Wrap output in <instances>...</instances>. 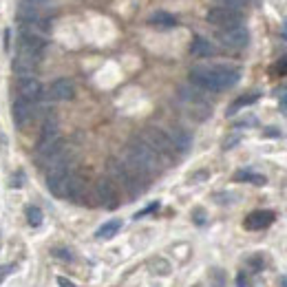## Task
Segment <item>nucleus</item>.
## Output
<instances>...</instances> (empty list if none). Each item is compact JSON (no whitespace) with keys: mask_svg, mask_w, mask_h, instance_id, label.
Wrapping results in <instances>:
<instances>
[{"mask_svg":"<svg viewBox=\"0 0 287 287\" xmlns=\"http://www.w3.org/2000/svg\"><path fill=\"white\" fill-rule=\"evenodd\" d=\"M241 73L234 66L219 64V66H194L190 71V82L201 91H228L239 82Z\"/></svg>","mask_w":287,"mask_h":287,"instance_id":"obj_1","label":"nucleus"},{"mask_svg":"<svg viewBox=\"0 0 287 287\" xmlns=\"http://www.w3.org/2000/svg\"><path fill=\"white\" fill-rule=\"evenodd\" d=\"M124 163L133 170V173H137L142 179L148 181V177H152L155 173H159L161 157L157 155V152L152 150L142 137H135L131 144L126 146V159H124Z\"/></svg>","mask_w":287,"mask_h":287,"instance_id":"obj_2","label":"nucleus"},{"mask_svg":"<svg viewBox=\"0 0 287 287\" xmlns=\"http://www.w3.org/2000/svg\"><path fill=\"white\" fill-rule=\"evenodd\" d=\"M108 173H111V177H113V179H111L113 184L121 186L128 194H131V197H137V194L144 192L146 179H142L137 173H133V170L128 168L124 161L111 159V161H108Z\"/></svg>","mask_w":287,"mask_h":287,"instance_id":"obj_3","label":"nucleus"},{"mask_svg":"<svg viewBox=\"0 0 287 287\" xmlns=\"http://www.w3.org/2000/svg\"><path fill=\"white\" fill-rule=\"evenodd\" d=\"M71 179H73V173L69 170V166L47 170V186H49V190H51L53 197H60V199L69 197Z\"/></svg>","mask_w":287,"mask_h":287,"instance_id":"obj_4","label":"nucleus"},{"mask_svg":"<svg viewBox=\"0 0 287 287\" xmlns=\"http://www.w3.org/2000/svg\"><path fill=\"white\" fill-rule=\"evenodd\" d=\"M142 139H144V142L148 144L159 157H173V155H175V148H173V144H170L168 133L161 131V128H155V126L146 128Z\"/></svg>","mask_w":287,"mask_h":287,"instance_id":"obj_5","label":"nucleus"},{"mask_svg":"<svg viewBox=\"0 0 287 287\" xmlns=\"http://www.w3.org/2000/svg\"><path fill=\"white\" fill-rule=\"evenodd\" d=\"M93 192H95L97 203L104 206L106 210H115V208L119 206V192H117V186H115L111 179H106V177L97 179V184H95V188H93Z\"/></svg>","mask_w":287,"mask_h":287,"instance_id":"obj_6","label":"nucleus"},{"mask_svg":"<svg viewBox=\"0 0 287 287\" xmlns=\"http://www.w3.org/2000/svg\"><path fill=\"white\" fill-rule=\"evenodd\" d=\"M208 22L215 24L219 29H232V27H239L241 24V14L239 11H232L225 7H212L208 11Z\"/></svg>","mask_w":287,"mask_h":287,"instance_id":"obj_7","label":"nucleus"},{"mask_svg":"<svg viewBox=\"0 0 287 287\" xmlns=\"http://www.w3.org/2000/svg\"><path fill=\"white\" fill-rule=\"evenodd\" d=\"M219 42H221L223 47H228V49H245L248 47V42H250V33H248V29L245 27H232V29H221L219 31Z\"/></svg>","mask_w":287,"mask_h":287,"instance_id":"obj_8","label":"nucleus"},{"mask_svg":"<svg viewBox=\"0 0 287 287\" xmlns=\"http://www.w3.org/2000/svg\"><path fill=\"white\" fill-rule=\"evenodd\" d=\"M38 62H40L38 56L27 53V51H20L14 60V71L20 75V80L22 77H33V71H35V66H38Z\"/></svg>","mask_w":287,"mask_h":287,"instance_id":"obj_9","label":"nucleus"},{"mask_svg":"<svg viewBox=\"0 0 287 287\" xmlns=\"http://www.w3.org/2000/svg\"><path fill=\"white\" fill-rule=\"evenodd\" d=\"M18 97L27 100L29 104L40 102V97H42V84L35 80V77H22L20 84H18Z\"/></svg>","mask_w":287,"mask_h":287,"instance_id":"obj_10","label":"nucleus"},{"mask_svg":"<svg viewBox=\"0 0 287 287\" xmlns=\"http://www.w3.org/2000/svg\"><path fill=\"white\" fill-rule=\"evenodd\" d=\"M73 95H75V89H73V82L66 77H60L49 87V97L56 102H69L73 100Z\"/></svg>","mask_w":287,"mask_h":287,"instance_id":"obj_11","label":"nucleus"},{"mask_svg":"<svg viewBox=\"0 0 287 287\" xmlns=\"http://www.w3.org/2000/svg\"><path fill=\"white\" fill-rule=\"evenodd\" d=\"M272 223H274V212H270V210H254V212H250L245 217V221H243L245 230H263Z\"/></svg>","mask_w":287,"mask_h":287,"instance_id":"obj_12","label":"nucleus"},{"mask_svg":"<svg viewBox=\"0 0 287 287\" xmlns=\"http://www.w3.org/2000/svg\"><path fill=\"white\" fill-rule=\"evenodd\" d=\"M14 121H16V126L18 128H24L31 121L33 117V104H29L27 100H22V97H18V100L14 102Z\"/></svg>","mask_w":287,"mask_h":287,"instance_id":"obj_13","label":"nucleus"},{"mask_svg":"<svg viewBox=\"0 0 287 287\" xmlns=\"http://www.w3.org/2000/svg\"><path fill=\"white\" fill-rule=\"evenodd\" d=\"M168 137H170V144H173L175 152H188V150H190L192 137L188 135L184 128H179V126L170 128V131H168Z\"/></svg>","mask_w":287,"mask_h":287,"instance_id":"obj_14","label":"nucleus"},{"mask_svg":"<svg viewBox=\"0 0 287 287\" xmlns=\"http://www.w3.org/2000/svg\"><path fill=\"white\" fill-rule=\"evenodd\" d=\"M190 53L194 58H210L212 53H215V47H212L206 38L197 35V38L192 40V45H190Z\"/></svg>","mask_w":287,"mask_h":287,"instance_id":"obj_15","label":"nucleus"},{"mask_svg":"<svg viewBox=\"0 0 287 287\" xmlns=\"http://www.w3.org/2000/svg\"><path fill=\"white\" fill-rule=\"evenodd\" d=\"M119 230H121V221H119V219H111V221H106L100 230L95 232V236H97V239H113Z\"/></svg>","mask_w":287,"mask_h":287,"instance_id":"obj_16","label":"nucleus"},{"mask_svg":"<svg viewBox=\"0 0 287 287\" xmlns=\"http://www.w3.org/2000/svg\"><path fill=\"white\" fill-rule=\"evenodd\" d=\"M150 24L161 27V29H173V27H177V18L166 14V11H157V14L150 16Z\"/></svg>","mask_w":287,"mask_h":287,"instance_id":"obj_17","label":"nucleus"},{"mask_svg":"<svg viewBox=\"0 0 287 287\" xmlns=\"http://www.w3.org/2000/svg\"><path fill=\"white\" fill-rule=\"evenodd\" d=\"M60 137V131H58V121L49 117L45 124H42V135H40V142H51V139H58Z\"/></svg>","mask_w":287,"mask_h":287,"instance_id":"obj_18","label":"nucleus"},{"mask_svg":"<svg viewBox=\"0 0 287 287\" xmlns=\"http://www.w3.org/2000/svg\"><path fill=\"white\" fill-rule=\"evenodd\" d=\"M234 179L236 181H250V184H254V186H263L265 184V177L256 175V173H252V170H239V173L234 175Z\"/></svg>","mask_w":287,"mask_h":287,"instance_id":"obj_19","label":"nucleus"},{"mask_svg":"<svg viewBox=\"0 0 287 287\" xmlns=\"http://www.w3.org/2000/svg\"><path fill=\"white\" fill-rule=\"evenodd\" d=\"M256 100H259V93H248V95H243V97H239L236 102H232V106L228 108V115H234L239 108H243V106H250V104H254Z\"/></svg>","mask_w":287,"mask_h":287,"instance_id":"obj_20","label":"nucleus"},{"mask_svg":"<svg viewBox=\"0 0 287 287\" xmlns=\"http://www.w3.org/2000/svg\"><path fill=\"white\" fill-rule=\"evenodd\" d=\"M27 221L33 225V228H38L42 223V210L35 206H27Z\"/></svg>","mask_w":287,"mask_h":287,"instance_id":"obj_21","label":"nucleus"},{"mask_svg":"<svg viewBox=\"0 0 287 287\" xmlns=\"http://www.w3.org/2000/svg\"><path fill=\"white\" fill-rule=\"evenodd\" d=\"M219 3H221V7H225V9L239 11L241 7H245V3H248V0H219Z\"/></svg>","mask_w":287,"mask_h":287,"instance_id":"obj_22","label":"nucleus"},{"mask_svg":"<svg viewBox=\"0 0 287 287\" xmlns=\"http://www.w3.org/2000/svg\"><path fill=\"white\" fill-rule=\"evenodd\" d=\"M274 71H276V73H280V75H287V56L278 60V62H276V66H274Z\"/></svg>","mask_w":287,"mask_h":287,"instance_id":"obj_23","label":"nucleus"},{"mask_svg":"<svg viewBox=\"0 0 287 287\" xmlns=\"http://www.w3.org/2000/svg\"><path fill=\"white\" fill-rule=\"evenodd\" d=\"M11 272H14V265H0V283H3Z\"/></svg>","mask_w":287,"mask_h":287,"instance_id":"obj_24","label":"nucleus"},{"mask_svg":"<svg viewBox=\"0 0 287 287\" xmlns=\"http://www.w3.org/2000/svg\"><path fill=\"white\" fill-rule=\"evenodd\" d=\"M157 208H159V203H157V201H155V203H150L148 208H146V210H142V212H137V219H139V217H144V215H148V212H155V210H157Z\"/></svg>","mask_w":287,"mask_h":287,"instance_id":"obj_25","label":"nucleus"},{"mask_svg":"<svg viewBox=\"0 0 287 287\" xmlns=\"http://www.w3.org/2000/svg\"><path fill=\"white\" fill-rule=\"evenodd\" d=\"M58 285H60V287H77V285H73L71 280H66V278H62V276L58 278Z\"/></svg>","mask_w":287,"mask_h":287,"instance_id":"obj_26","label":"nucleus"},{"mask_svg":"<svg viewBox=\"0 0 287 287\" xmlns=\"http://www.w3.org/2000/svg\"><path fill=\"white\" fill-rule=\"evenodd\" d=\"M9 45H11V31L7 29V31H5V49H7V51H9Z\"/></svg>","mask_w":287,"mask_h":287,"instance_id":"obj_27","label":"nucleus"},{"mask_svg":"<svg viewBox=\"0 0 287 287\" xmlns=\"http://www.w3.org/2000/svg\"><path fill=\"white\" fill-rule=\"evenodd\" d=\"M280 111H283V113L287 115V93H285L283 97H280Z\"/></svg>","mask_w":287,"mask_h":287,"instance_id":"obj_28","label":"nucleus"},{"mask_svg":"<svg viewBox=\"0 0 287 287\" xmlns=\"http://www.w3.org/2000/svg\"><path fill=\"white\" fill-rule=\"evenodd\" d=\"M236 283H239V287H248V280L243 278V274H241V276H239V280H236Z\"/></svg>","mask_w":287,"mask_h":287,"instance_id":"obj_29","label":"nucleus"},{"mask_svg":"<svg viewBox=\"0 0 287 287\" xmlns=\"http://www.w3.org/2000/svg\"><path fill=\"white\" fill-rule=\"evenodd\" d=\"M27 3H29V5H45L47 0H27Z\"/></svg>","mask_w":287,"mask_h":287,"instance_id":"obj_30","label":"nucleus"},{"mask_svg":"<svg viewBox=\"0 0 287 287\" xmlns=\"http://www.w3.org/2000/svg\"><path fill=\"white\" fill-rule=\"evenodd\" d=\"M285 38H287V22H285Z\"/></svg>","mask_w":287,"mask_h":287,"instance_id":"obj_31","label":"nucleus"}]
</instances>
